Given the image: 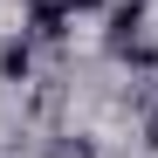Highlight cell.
<instances>
[{
	"label": "cell",
	"mask_w": 158,
	"mask_h": 158,
	"mask_svg": "<svg viewBox=\"0 0 158 158\" xmlns=\"http://www.w3.org/2000/svg\"><path fill=\"white\" fill-rule=\"evenodd\" d=\"M0 76H7V83H28V76H35V48L28 41H7V48H0Z\"/></svg>",
	"instance_id": "obj_2"
},
{
	"label": "cell",
	"mask_w": 158,
	"mask_h": 158,
	"mask_svg": "<svg viewBox=\"0 0 158 158\" xmlns=\"http://www.w3.org/2000/svg\"><path fill=\"white\" fill-rule=\"evenodd\" d=\"M138 28H144V0H124V7H110V48H117V55L138 41Z\"/></svg>",
	"instance_id": "obj_1"
},
{
	"label": "cell",
	"mask_w": 158,
	"mask_h": 158,
	"mask_svg": "<svg viewBox=\"0 0 158 158\" xmlns=\"http://www.w3.org/2000/svg\"><path fill=\"white\" fill-rule=\"evenodd\" d=\"M48 158H96V138H83V131H62V138L48 144Z\"/></svg>",
	"instance_id": "obj_3"
}]
</instances>
